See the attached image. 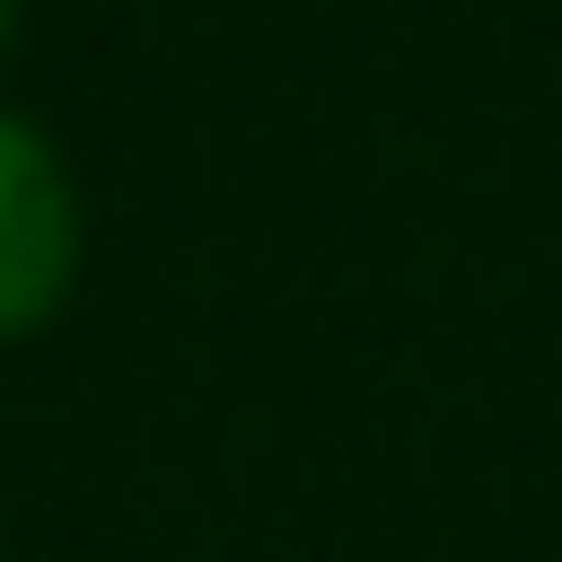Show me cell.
Listing matches in <instances>:
<instances>
[{
    "instance_id": "1",
    "label": "cell",
    "mask_w": 562,
    "mask_h": 562,
    "mask_svg": "<svg viewBox=\"0 0 562 562\" xmlns=\"http://www.w3.org/2000/svg\"><path fill=\"white\" fill-rule=\"evenodd\" d=\"M76 262H88L76 176L25 113H0V338H38L76 301Z\"/></svg>"
},
{
    "instance_id": "2",
    "label": "cell",
    "mask_w": 562,
    "mask_h": 562,
    "mask_svg": "<svg viewBox=\"0 0 562 562\" xmlns=\"http://www.w3.org/2000/svg\"><path fill=\"white\" fill-rule=\"evenodd\" d=\"M13 13H25V0H0V38H13Z\"/></svg>"
}]
</instances>
